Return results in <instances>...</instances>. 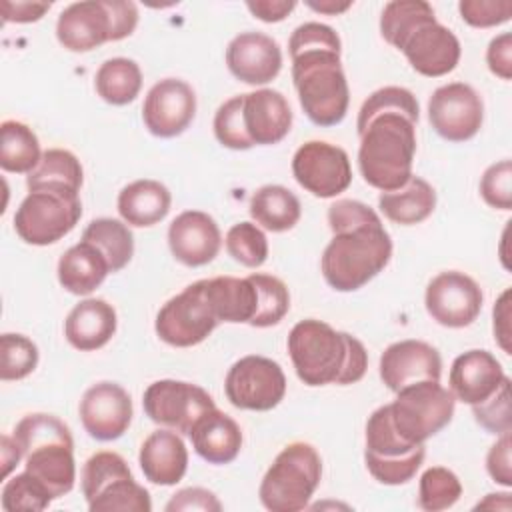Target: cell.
Segmentation results:
<instances>
[{
    "label": "cell",
    "mask_w": 512,
    "mask_h": 512,
    "mask_svg": "<svg viewBox=\"0 0 512 512\" xmlns=\"http://www.w3.org/2000/svg\"><path fill=\"white\" fill-rule=\"evenodd\" d=\"M358 136V168L366 184L390 192L410 180L416 154V122L410 116L378 114L358 130Z\"/></svg>",
    "instance_id": "obj_4"
},
{
    "label": "cell",
    "mask_w": 512,
    "mask_h": 512,
    "mask_svg": "<svg viewBox=\"0 0 512 512\" xmlns=\"http://www.w3.org/2000/svg\"><path fill=\"white\" fill-rule=\"evenodd\" d=\"M94 86L104 102L112 106L130 104L136 100L142 88L140 66L130 58H110L98 68Z\"/></svg>",
    "instance_id": "obj_36"
},
{
    "label": "cell",
    "mask_w": 512,
    "mask_h": 512,
    "mask_svg": "<svg viewBox=\"0 0 512 512\" xmlns=\"http://www.w3.org/2000/svg\"><path fill=\"white\" fill-rule=\"evenodd\" d=\"M14 438L22 448L26 472L38 478L54 500L74 488V442L60 418L44 412L26 414L16 424Z\"/></svg>",
    "instance_id": "obj_5"
},
{
    "label": "cell",
    "mask_w": 512,
    "mask_h": 512,
    "mask_svg": "<svg viewBox=\"0 0 512 512\" xmlns=\"http://www.w3.org/2000/svg\"><path fill=\"white\" fill-rule=\"evenodd\" d=\"M192 446L208 464H228L242 448V430L234 418L218 408L206 412L190 430Z\"/></svg>",
    "instance_id": "obj_28"
},
{
    "label": "cell",
    "mask_w": 512,
    "mask_h": 512,
    "mask_svg": "<svg viewBox=\"0 0 512 512\" xmlns=\"http://www.w3.org/2000/svg\"><path fill=\"white\" fill-rule=\"evenodd\" d=\"M80 196L58 192H30L14 214L16 234L32 246H48L64 238L80 220Z\"/></svg>",
    "instance_id": "obj_13"
},
{
    "label": "cell",
    "mask_w": 512,
    "mask_h": 512,
    "mask_svg": "<svg viewBox=\"0 0 512 512\" xmlns=\"http://www.w3.org/2000/svg\"><path fill=\"white\" fill-rule=\"evenodd\" d=\"M322 478V458L308 442H292L278 452L260 482V502L270 512L304 510Z\"/></svg>",
    "instance_id": "obj_8"
},
{
    "label": "cell",
    "mask_w": 512,
    "mask_h": 512,
    "mask_svg": "<svg viewBox=\"0 0 512 512\" xmlns=\"http://www.w3.org/2000/svg\"><path fill=\"white\" fill-rule=\"evenodd\" d=\"M116 310L102 298L78 302L66 316L64 336L80 352H92L110 342L116 332Z\"/></svg>",
    "instance_id": "obj_27"
},
{
    "label": "cell",
    "mask_w": 512,
    "mask_h": 512,
    "mask_svg": "<svg viewBox=\"0 0 512 512\" xmlns=\"http://www.w3.org/2000/svg\"><path fill=\"white\" fill-rule=\"evenodd\" d=\"M326 216H328V226L334 234L380 220V216L368 204L360 200H350V198H342L330 204Z\"/></svg>",
    "instance_id": "obj_48"
},
{
    "label": "cell",
    "mask_w": 512,
    "mask_h": 512,
    "mask_svg": "<svg viewBox=\"0 0 512 512\" xmlns=\"http://www.w3.org/2000/svg\"><path fill=\"white\" fill-rule=\"evenodd\" d=\"M56 272L64 290L76 296H88L104 282L110 268L96 246L80 240L60 256Z\"/></svg>",
    "instance_id": "obj_30"
},
{
    "label": "cell",
    "mask_w": 512,
    "mask_h": 512,
    "mask_svg": "<svg viewBox=\"0 0 512 512\" xmlns=\"http://www.w3.org/2000/svg\"><path fill=\"white\" fill-rule=\"evenodd\" d=\"M168 246L180 264L198 268L218 256L222 234L210 214L202 210H186L170 222Z\"/></svg>",
    "instance_id": "obj_23"
},
{
    "label": "cell",
    "mask_w": 512,
    "mask_h": 512,
    "mask_svg": "<svg viewBox=\"0 0 512 512\" xmlns=\"http://www.w3.org/2000/svg\"><path fill=\"white\" fill-rule=\"evenodd\" d=\"M190 510L220 512L222 504L214 492L198 486L178 490L166 504V512H190Z\"/></svg>",
    "instance_id": "obj_49"
},
{
    "label": "cell",
    "mask_w": 512,
    "mask_h": 512,
    "mask_svg": "<svg viewBox=\"0 0 512 512\" xmlns=\"http://www.w3.org/2000/svg\"><path fill=\"white\" fill-rule=\"evenodd\" d=\"M138 8L128 0H82L66 6L56 22V38L70 52H90L134 32Z\"/></svg>",
    "instance_id": "obj_7"
},
{
    "label": "cell",
    "mask_w": 512,
    "mask_h": 512,
    "mask_svg": "<svg viewBox=\"0 0 512 512\" xmlns=\"http://www.w3.org/2000/svg\"><path fill=\"white\" fill-rule=\"evenodd\" d=\"M196 116V94L180 78L156 82L142 104V120L150 134L158 138L180 136Z\"/></svg>",
    "instance_id": "obj_19"
},
{
    "label": "cell",
    "mask_w": 512,
    "mask_h": 512,
    "mask_svg": "<svg viewBox=\"0 0 512 512\" xmlns=\"http://www.w3.org/2000/svg\"><path fill=\"white\" fill-rule=\"evenodd\" d=\"M458 12L472 28H492L512 18L510 0H460Z\"/></svg>",
    "instance_id": "obj_47"
},
{
    "label": "cell",
    "mask_w": 512,
    "mask_h": 512,
    "mask_svg": "<svg viewBox=\"0 0 512 512\" xmlns=\"http://www.w3.org/2000/svg\"><path fill=\"white\" fill-rule=\"evenodd\" d=\"M386 112H402V114L410 116L416 124H418V118H420L418 100L408 88L384 86V88H378L376 92H372L364 100V104L360 106V112H358L356 128L362 130L374 116L386 114Z\"/></svg>",
    "instance_id": "obj_40"
},
{
    "label": "cell",
    "mask_w": 512,
    "mask_h": 512,
    "mask_svg": "<svg viewBox=\"0 0 512 512\" xmlns=\"http://www.w3.org/2000/svg\"><path fill=\"white\" fill-rule=\"evenodd\" d=\"M52 494L46 490V486L34 478L30 472H20L6 480L2 488L0 504L6 512L26 510V512H40L46 510L52 502Z\"/></svg>",
    "instance_id": "obj_41"
},
{
    "label": "cell",
    "mask_w": 512,
    "mask_h": 512,
    "mask_svg": "<svg viewBox=\"0 0 512 512\" xmlns=\"http://www.w3.org/2000/svg\"><path fill=\"white\" fill-rule=\"evenodd\" d=\"M246 8L252 12L254 18L262 22H282L294 8V0H248Z\"/></svg>",
    "instance_id": "obj_54"
},
{
    "label": "cell",
    "mask_w": 512,
    "mask_h": 512,
    "mask_svg": "<svg viewBox=\"0 0 512 512\" xmlns=\"http://www.w3.org/2000/svg\"><path fill=\"white\" fill-rule=\"evenodd\" d=\"M476 508H490V510H510V494L500 492V494H488L482 502L476 504Z\"/></svg>",
    "instance_id": "obj_57"
},
{
    "label": "cell",
    "mask_w": 512,
    "mask_h": 512,
    "mask_svg": "<svg viewBox=\"0 0 512 512\" xmlns=\"http://www.w3.org/2000/svg\"><path fill=\"white\" fill-rule=\"evenodd\" d=\"M474 420L490 434H506L512 428L510 420V378L506 376L500 386L480 404L472 406Z\"/></svg>",
    "instance_id": "obj_45"
},
{
    "label": "cell",
    "mask_w": 512,
    "mask_h": 512,
    "mask_svg": "<svg viewBox=\"0 0 512 512\" xmlns=\"http://www.w3.org/2000/svg\"><path fill=\"white\" fill-rule=\"evenodd\" d=\"M510 450H512V440H510V432H506V434H500V438L496 440V444L490 446L486 456V470L490 478L506 488L512 486Z\"/></svg>",
    "instance_id": "obj_50"
},
{
    "label": "cell",
    "mask_w": 512,
    "mask_h": 512,
    "mask_svg": "<svg viewBox=\"0 0 512 512\" xmlns=\"http://www.w3.org/2000/svg\"><path fill=\"white\" fill-rule=\"evenodd\" d=\"M340 50L336 30L320 22L300 24L288 40L292 82L304 114L316 126H336L348 112L350 90Z\"/></svg>",
    "instance_id": "obj_1"
},
{
    "label": "cell",
    "mask_w": 512,
    "mask_h": 512,
    "mask_svg": "<svg viewBox=\"0 0 512 512\" xmlns=\"http://www.w3.org/2000/svg\"><path fill=\"white\" fill-rule=\"evenodd\" d=\"M224 392L240 410L266 412L276 408L286 394V376L278 362L248 354L236 360L224 380Z\"/></svg>",
    "instance_id": "obj_14"
},
{
    "label": "cell",
    "mask_w": 512,
    "mask_h": 512,
    "mask_svg": "<svg viewBox=\"0 0 512 512\" xmlns=\"http://www.w3.org/2000/svg\"><path fill=\"white\" fill-rule=\"evenodd\" d=\"M80 420L84 430L100 442L120 438L132 422V398L116 382H98L90 386L80 400Z\"/></svg>",
    "instance_id": "obj_20"
},
{
    "label": "cell",
    "mask_w": 512,
    "mask_h": 512,
    "mask_svg": "<svg viewBox=\"0 0 512 512\" xmlns=\"http://www.w3.org/2000/svg\"><path fill=\"white\" fill-rule=\"evenodd\" d=\"M288 354L296 376L306 386L354 384L364 378L368 368V352L356 336L334 330L316 318L292 326Z\"/></svg>",
    "instance_id": "obj_3"
},
{
    "label": "cell",
    "mask_w": 512,
    "mask_h": 512,
    "mask_svg": "<svg viewBox=\"0 0 512 512\" xmlns=\"http://www.w3.org/2000/svg\"><path fill=\"white\" fill-rule=\"evenodd\" d=\"M52 2H38V0H2V20L4 22H16V24H28L38 22L48 10Z\"/></svg>",
    "instance_id": "obj_52"
},
{
    "label": "cell",
    "mask_w": 512,
    "mask_h": 512,
    "mask_svg": "<svg viewBox=\"0 0 512 512\" xmlns=\"http://www.w3.org/2000/svg\"><path fill=\"white\" fill-rule=\"evenodd\" d=\"M218 324L206 294V282L198 280L172 296L158 310L154 330L168 346L190 348L204 342Z\"/></svg>",
    "instance_id": "obj_12"
},
{
    "label": "cell",
    "mask_w": 512,
    "mask_h": 512,
    "mask_svg": "<svg viewBox=\"0 0 512 512\" xmlns=\"http://www.w3.org/2000/svg\"><path fill=\"white\" fill-rule=\"evenodd\" d=\"M378 208L390 222L402 226L420 224L436 208V190L430 182L412 174L398 190L382 192L378 196Z\"/></svg>",
    "instance_id": "obj_31"
},
{
    "label": "cell",
    "mask_w": 512,
    "mask_h": 512,
    "mask_svg": "<svg viewBox=\"0 0 512 512\" xmlns=\"http://www.w3.org/2000/svg\"><path fill=\"white\" fill-rule=\"evenodd\" d=\"M84 172L80 160L64 148H50L42 152L38 166L26 176L30 192H58L78 196L82 188Z\"/></svg>",
    "instance_id": "obj_33"
},
{
    "label": "cell",
    "mask_w": 512,
    "mask_h": 512,
    "mask_svg": "<svg viewBox=\"0 0 512 512\" xmlns=\"http://www.w3.org/2000/svg\"><path fill=\"white\" fill-rule=\"evenodd\" d=\"M380 34L422 76H444L460 62L462 48L456 34L436 20L424 0L388 2L380 14Z\"/></svg>",
    "instance_id": "obj_2"
},
{
    "label": "cell",
    "mask_w": 512,
    "mask_h": 512,
    "mask_svg": "<svg viewBox=\"0 0 512 512\" xmlns=\"http://www.w3.org/2000/svg\"><path fill=\"white\" fill-rule=\"evenodd\" d=\"M480 196L498 210L512 208V162L500 160L488 166L480 178Z\"/></svg>",
    "instance_id": "obj_46"
},
{
    "label": "cell",
    "mask_w": 512,
    "mask_h": 512,
    "mask_svg": "<svg viewBox=\"0 0 512 512\" xmlns=\"http://www.w3.org/2000/svg\"><path fill=\"white\" fill-rule=\"evenodd\" d=\"M228 254L246 268H258L268 258L266 234L254 222L234 224L224 238Z\"/></svg>",
    "instance_id": "obj_43"
},
{
    "label": "cell",
    "mask_w": 512,
    "mask_h": 512,
    "mask_svg": "<svg viewBox=\"0 0 512 512\" xmlns=\"http://www.w3.org/2000/svg\"><path fill=\"white\" fill-rule=\"evenodd\" d=\"M226 66L234 78L250 86L272 82L282 70L278 42L262 32H242L226 48Z\"/></svg>",
    "instance_id": "obj_22"
},
{
    "label": "cell",
    "mask_w": 512,
    "mask_h": 512,
    "mask_svg": "<svg viewBox=\"0 0 512 512\" xmlns=\"http://www.w3.org/2000/svg\"><path fill=\"white\" fill-rule=\"evenodd\" d=\"M170 204V190L162 182L150 178L134 180L124 186L116 202L122 220L136 228L154 226L164 220L170 212Z\"/></svg>",
    "instance_id": "obj_29"
},
{
    "label": "cell",
    "mask_w": 512,
    "mask_h": 512,
    "mask_svg": "<svg viewBox=\"0 0 512 512\" xmlns=\"http://www.w3.org/2000/svg\"><path fill=\"white\" fill-rule=\"evenodd\" d=\"M486 64L492 74L502 80L512 78V34L502 32L500 36L492 38L486 50Z\"/></svg>",
    "instance_id": "obj_51"
},
{
    "label": "cell",
    "mask_w": 512,
    "mask_h": 512,
    "mask_svg": "<svg viewBox=\"0 0 512 512\" xmlns=\"http://www.w3.org/2000/svg\"><path fill=\"white\" fill-rule=\"evenodd\" d=\"M142 406L152 422L178 434H190L192 426L206 412L216 408L212 396L204 388L182 380L152 382L144 390Z\"/></svg>",
    "instance_id": "obj_15"
},
{
    "label": "cell",
    "mask_w": 512,
    "mask_h": 512,
    "mask_svg": "<svg viewBox=\"0 0 512 512\" xmlns=\"http://www.w3.org/2000/svg\"><path fill=\"white\" fill-rule=\"evenodd\" d=\"M214 136L216 140L230 150H248L252 148V140L244 128L242 118V94L232 96L214 114Z\"/></svg>",
    "instance_id": "obj_44"
},
{
    "label": "cell",
    "mask_w": 512,
    "mask_h": 512,
    "mask_svg": "<svg viewBox=\"0 0 512 512\" xmlns=\"http://www.w3.org/2000/svg\"><path fill=\"white\" fill-rule=\"evenodd\" d=\"M82 240L90 242L100 250V254L106 258L110 272L122 270L134 254V236L128 228V224L116 220V218H96L92 220L84 232Z\"/></svg>",
    "instance_id": "obj_37"
},
{
    "label": "cell",
    "mask_w": 512,
    "mask_h": 512,
    "mask_svg": "<svg viewBox=\"0 0 512 512\" xmlns=\"http://www.w3.org/2000/svg\"><path fill=\"white\" fill-rule=\"evenodd\" d=\"M82 494L90 512H150L152 500L126 460L116 452H96L82 468Z\"/></svg>",
    "instance_id": "obj_9"
},
{
    "label": "cell",
    "mask_w": 512,
    "mask_h": 512,
    "mask_svg": "<svg viewBox=\"0 0 512 512\" xmlns=\"http://www.w3.org/2000/svg\"><path fill=\"white\" fill-rule=\"evenodd\" d=\"M306 4H308L312 10H316V12H320V14H328V16H338V14L346 12V10L352 6L350 0H346V2H338V0H320V2H314V0H308Z\"/></svg>",
    "instance_id": "obj_56"
},
{
    "label": "cell",
    "mask_w": 512,
    "mask_h": 512,
    "mask_svg": "<svg viewBox=\"0 0 512 512\" xmlns=\"http://www.w3.org/2000/svg\"><path fill=\"white\" fill-rule=\"evenodd\" d=\"M426 456L424 444H410L392 426L390 406L376 408L366 422L364 462L368 472L386 486L410 482Z\"/></svg>",
    "instance_id": "obj_11"
},
{
    "label": "cell",
    "mask_w": 512,
    "mask_h": 512,
    "mask_svg": "<svg viewBox=\"0 0 512 512\" xmlns=\"http://www.w3.org/2000/svg\"><path fill=\"white\" fill-rule=\"evenodd\" d=\"M296 182L316 198H334L352 182V166L344 148L324 142H304L292 158Z\"/></svg>",
    "instance_id": "obj_16"
},
{
    "label": "cell",
    "mask_w": 512,
    "mask_h": 512,
    "mask_svg": "<svg viewBox=\"0 0 512 512\" xmlns=\"http://www.w3.org/2000/svg\"><path fill=\"white\" fill-rule=\"evenodd\" d=\"M482 302L484 296L478 282L458 270L436 274L424 294L426 312L446 328L470 326L478 318Z\"/></svg>",
    "instance_id": "obj_18"
},
{
    "label": "cell",
    "mask_w": 512,
    "mask_h": 512,
    "mask_svg": "<svg viewBox=\"0 0 512 512\" xmlns=\"http://www.w3.org/2000/svg\"><path fill=\"white\" fill-rule=\"evenodd\" d=\"M392 240L382 220L332 236L322 252L320 268L326 284L338 292H354L386 268Z\"/></svg>",
    "instance_id": "obj_6"
},
{
    "label": "cell",
    "mask_w": 512,
    "mask_h": 512,
    "mask_svg": "<svg viewBox=\"0 0 512 512\" xmlns=\"http://www.w3.org/2000/svg\"><path fill=\"white\" fill-rule=\"evenodd\" d=\"M248 278L254 284L258 296L256 314L248 324L254 328L276 326L290 310V294L286 284L280 278L262 272H254Z\"/></svg>",
    "instance_id": "obj_38"
},
{
    "label": "cell",
    "mask_w": 512,
    "mask_h": 512,
    "mask_svg": "<svg viewBox=\"0 0 512 512\" xmlns=\"http://www.w3.org/2000/svg\"><path fill=\"white\" fill-rule=\"evenodd\" d=\"M250 216L270 232L294 228L302 216L298 196L280 184L260 186L250 198Z\"/></svg>",
    "instance_id": "obj_34"
},
{
    "label": "cell",
    "mask_w": 512,
    "mask_h": 512,
    "mask_svg": "<svg viewBox=\"0 0 512 512\" xmlns=\"http://www.w3.org/2000/svg\"><path fill=\"white\" fill-rule=\"evenodd\" d=\"M206 294L214 308L218 322L248 324L256 314L258 296L250 278L234 276H216L204 278Z\"/></svg>",
    "instance_id": "obj_32"
},
{
    "label": "cell",
    "mask_w": 512,
    "mask_h": 512,
    "mask_svg": "<svg viewBox=\"0 0 512 512\" xmlns=\"http://www.w3.org/2000/svg\"><path fill=\"white\" fill-rule=\"evenodd\" d=\"M24 458L20 444L16 442L14 436L2 434L0 440V460H2V478H8V474L12 472V468Z\"/></svg>",
    "instance_id": "obj_55"
},
{
    "label": "cell",
    "mask_w": 512,
    "mask_h": 512,
    "mask_svg": "<svg viewBox=\"0 0 512 512\" xmlns=\"http://www.w3.org/2000/svg\"><path fill=\"white\" fill-rule=\"evenodd\" d=\"M428 120L440 138L448 142H466L482 128V98L470 84H444L436 88L428 100Z\"/></svg>",
    "instance_id": "obj_17"
},
{
    "label": "cell",
    "mask_w": 512,
    "mask_h": 512,
    "mask_svg": "<svg viewBox=\"0 0 512 512\" xmlns=\"http://www.w3.org/2000/svg\"><path fill=\"white\" fill-rule=\"evenodd\" d=\"M242 118L252 144L260 146L278 144L292 128L290 104L272 88L242 94Z\"/></svg>",
    "instance_id": "obj_24"
},
{
    "label": "cell",
    "mask_w": 512,
    "mask_h": 512,
    "mask_svg": "<svg viewBox=\"0 0 512 512\" xmlns=\"http://www.w3.org/2000/svg\"><path fill=\"white\" fill-rule=\"evenodd\" d=\"M38 366V348L24 334L6 332L0 336V378L22 380Z\"/></svg>",
    "instance_id": "obj_42"
},
{
    "label": "cell",
    "mask_w": 512,
    "mask_h": 512,
    "mask_svg": "<svg viewBox=\"0 0 512 512\" xmlns=\"http://www.w3.org/2000/svg\"><path fill=\"white\" fill-rule=\"evenodd\" d=\"M462 496V484L458 476L444 468L432 466L422 472L418 484V506L426 512H440L458 502Z\"/></svg>",
    "instance_id": "obj_39"
},
{
    "label": "cell",
    "mask_w": 512,
    "mask_h": 512,
    "mask_svg": "<svg viewBox=\"0 0 512 512\" xmlns=\"http://www.w3.org/2000/svg\"><path fill=\"white\" fill-rule=\"evenodd\" d=\"M506 378L502 364L488 350H468L450 366V392L456 400L474 406L484 402Z\"/></svg>",
    "instance_id": "obj_25"
},
{
    "label": "cell",
    "mask_w": 512,
    "mask_h": 512,
    "mask_svg": "<svg viewBox=\"0 0 512 512\" xmlns=\"http://www.w3.org/2000/svg\"><path fill=\"white\" fill-rule=\"evenodd\" d=\"M140 468L152 484L174 486L188 470V448L178 432L156 430L140 446Z\"/></svg>",
    "instance_id": "obj_26"
},
{
    "label": "cell",
    "mask_w": 512,
    "mask_h": 512,
    "mask_svg": "<svg viewBox=\"0 0 512 512\" xmlns=\"http://www.w3.org/2000/svg\"><path fill=\"white\" fill-rule=\"evenodd\" d=\"M440 374L442 358L438 350L422 340L394 342L380 356V378L392 392L422 380L438 382Z\"/></svg>",
    "instance_id": "obj_21"
},
{
    "label": "cell",
    "mask_w": 512,
    "mask_h": 512,
    "mask_svg": "<svg viewBox=\"0 0 512 512\" xmlns=\"http://www.w3.org/2000/svg\"><path fill=\"white\" fill-rule=\"evenodd\" d=\"M388 406L398 436L410 444H424L450 424L456 398L440 380H422L398 390Z\"/></svg>",
    "instance_id": "obj_10"
},
{
    "label": "cell",
    "mask_w": 512,
    "mask_h": 512,
    "mask_svg": "<svg viewBox=\"0 0 512 512\" xmlns=\"http://www.w3.org/2000/svg\"><path fill=\"white\" fill-rule=\"evenodd\" d=\"M42 158L38 136L18 120H4L0 126V166L4 172L30 174Z\"/></svg>",
    "instance_id": "obj_35"
},
{
    "label": "cell",
    "mask_w": 512,
    "mask_h": 512,
    "mask_svg": "<svg viewBox=\"0 0 512 512\" xmlns=\"http://www.w3.org/2000/svg\"><path fill=\"white\" fill-rule=\"evenodd\" d=\"M492 326H494V340L498 346L506 352L512 354V328H510V288H506L500 298L494 304L492 310Z\"/></svg>",
    "instance_id": "obj_53"
}]
</instances>
